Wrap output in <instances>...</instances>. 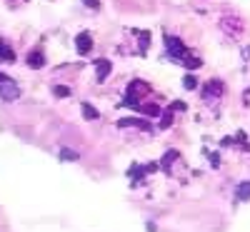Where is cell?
I'll return each instance as SVG.
<instances>
[{
  "mask_svg": "<svg viewBox=\"0 0 250 232\" xmlns=\"http://www.w3.org/2000/svg\"><path fill=\"white\" fill-rule=\"evenodd\" d=\"M243 58H245V60L250 58V48H245V50H243Z\"/></svg>",
  "mask_w": 250,
  "mask_h": 232,
  "instance_id": "cell-21",
  "label": "cell"
},
{
  "mask_svg": "<svg viewBox=\"0 0 250 232\" xmlns=\"http://www.w3.org/2000/svg\"><path fill=\"white\" fill-rule=\"evenodd\" d=\"M25 60H28V65H30V68H35V70H38V68H45V55H43V50H40V48L30 50Z\"/></svg>",
  "mask_w": 250,
  "mask_h": 232,
  "instance_id": "cell-6",
  "label": "cell"
},
{
  "mask_svg": "<svg viewBox=\"0 0 250 232\" xmlns=\"http://www.w3.org/2000/svg\"><path fill=\"white\" fill-rule=\"evenodd\" d=\"M183 85H185V90H195V88H198L195 75H185V77H183Z\"/></svg>",
  "mask_w": 250,
  "mask_h": 232,
  "instance_id": "cell-15",
  "label": "cell"
},
{
  "mask_svg": "<svg viewBox=\"0 0 250 232\" xmlns=\"http://www.w3.org/2000/svg\"><path fill=\"white\" fill-rule=\"evenodd\" d=\"M18 97H20V88H18V82H15V80H10L8 75H0V100L10 102V100H18Z\"/></svg>",
  "mask_w": 250,
  "mask_h": 232,
  "instance_id": "cell-3",
  "label": "cell"
},
{
  "mask_svg": "<svg viewBox=\"0 0 250 232\" xmlns=\"http://www.w3.org/2000/svg\"><path fill=\"white\" fill-rule=\"evenodd\" d=\"M0 60L3 62H15V50L8 43H3V40H0Z\"/></svg>",
  "mask_w": 250,
  "mask_h": 232,
  "instance_id": "cell-10",
  "label": "cell"
},
{
  "mask_svg": "<svg viewBox=\"0 0 250 232\" xmlns=\"http://www.w3.org/2000/svg\"><path fill=\"white\" fill-rule=\"evenodd\" d=\"M170 110H185V102H180V100H175V102L170 105Z\"/></svg>",
  "mask_w": 250,
  "mask_h": 232,
  "instance_id": "cell-19",
  "label": "cell"
},
{
  "mask_svg": "<svg viewBox=\"0 0 250 232\" xmlns=\"http://www.w3.org/2000/svg\"><path fill=\"white\" fill-rule=\"evenodd\" d=\"M150 90V85L145 80H133L128 85V100H125V105H130V108H138L140 105V97Z\"/></svg>",
  "mask_w": 250,
  "mask_h": 232,
  "instance_id": "cell-2",
  "label": "cell"
},
{
  "mask_svg": "<svg viewBox=\"0 0 250 232\" xmlns=\"http://www.w3.org/2000/svg\"><path fill=\"white\" fill-rule=\"evenodd\" d=\"M60 157H62V160H78V153H73V150H62Z\"/></svg>",
  "mask_w": 250,
  "mask_h": 232,
  "instance_id": "cell-18",
  "label": "cell"
},
{
  "mask_svg": "<svg viewBox=\"0 0 250 232\" xmlns=\"http://www.w3.org/2000/svg\"><path fill=\"white\" fill-rule=\"evenodd\" d=\"M75 48H78L80 55H88V53L93 50V38H90V33H78V35H75Z\"/></svg>",
  "mask_w": 250,
  "mask_h": 232,
  "instance_id": "cell-5",
  "label": "cell"
},
{
  "mask_svg": "<svg viewBox=\"0 0 250 232\" xmlns=\"http://www.w3.org/2000/svg\"><path fill=\"white\" fill-rule=\"evenodd\" d=\"M173 125V113L168 110V113H163V122H160V128H170Z\"/></svg>",
  "mask_w": 250,
  "mask_h": 232,
  "instance_id": "cell-17",
  "label": "cell"
},
{
  "mask_svg": "<svg viewBox=\"0 0 250 232\" xmlns=\"http://www.w3.org/2000/svg\"><path fill=\"white\" fill-rule=\"evenodd\" d=\"M135 110H140L143 115H150V117H158V115H163V110L158 108V105H153V102H150V105H138Z\"/></svg>",
  "mask_w": 250,
  "mask_h": 232,
  "instance_id": "cell-11",
  "label": "cell"
},
{
  "mask_svg": "<svg viewBox=\"0 0 250 232\" xmlns=\"http://www.w3.org/2000/svg\"><path fill=\"white\" fill-rule=\"evenodd\" d=\"M95 68H98V82H103L108 77V73H110V60H105V58H100V60H95Z\"/></svg>",
  "mask_w": 250,
  "mask_h": 232,
  "instance_id": "cell-9",
  "label": "cell"
},
{
  "mask_svg": "<svg viewBox=\"0 0 250 232\" xmlns=\"http://www.w3.org/2000/svg\"><path fill=\"white\" fill-rule=\"evenodd\" d=\"M118 128H140V130H150V122H148V120H133V117H128V120H120Z\"/></svg>",
  "mask_w": 250,
  "mask_h": 232,
  "instance_id": "cell-8",
  "label": "cell"
},
{
  "mask_svg": "<svg viewBox=\"0 0 250 232\" xmlns=\"http://www.w3.org/2000/svg\"><path fill=\"white\" fill-rule=\"evenodd\" d=\"M165 53H168L170 60L183 62L185 68H200L203 65V60L195 58V55H190V48H185L183 40L175 38V35H170V33H165Z\"/></svg>",
  "mask_w": 250,
  "mask_h": 232,
  "instance_id": "cell-1",
  "label": "cell"
},
{
  "mask_svg": "<svg viewBox=\"0 0 250 232\" xmlns=\"http://www.w3.org/2000/svg\"><path fill=\"white\" fill-rule=\"evenodd\" d=\"M223 28H225V33H230V35H240L243 33V23L238 18H225L223 20Z\"/></svg>",
  "mask_w": 250,
  "mask_h": 232,
  "instance_id": "cell-7",
  "label": "cell"
},
{
  "mask_svg": "<svg viewBox=\"0 0 250 232\" xmlns=\"http://www.w3.org/2000/svg\"><path fill=\"white\" fill-rule=\"evenodd\" d=\"M80 108H83V117H85V120H98V115H100V113L93 108L90 102H83Z\"/></svg>",
  "mask_w": 250,
  "mask_h": 232,
  "instance_id": "cell-12",
  "label": "cell"
},
{
  "mask_svg": "<svg viewBox=\"0 0 250 232\" xmlns=\"http://www.w3.org/2000/svg\"><path fill=\"white\" fill-rule=\"evenodd\" d=\"M135 35H138V40H140V53H145V50H148V43H150V33L135 30Z\"/></svg>",
  "mask_w": 250,
  "mask_h": 232,
  "instance_id": "cell-14",
  "label": "cell"
},
{
  "mask_svg": "<svg viewBox=\"0 0 250 232\" xmlns=\"http://www.w3.org/2000/svg\"><path fill=\"white\" fill-rule=\"evenodd\" d=\"M223 93H225L223 80H208V82H205V93H203V97L210 102V100H218Z\"/></svg>",
  "mask_w": 250,
  "mask_h": 232,
  "instance_id": "cell-4",
  "label": "cell"
},
{
  "mask_svg": "<svg viewBox=\"0 0 250 232\" xmlns=\"http://www.w3.org/2000/svg\"><path fill=\"white\" fill-rule=\"evenodd\" d=\"M53 93H55L58 97H68V95H73V90H70V88H65V85H55V88H53Z\"/></svg>",
  "mask_w": 250,
  "mask_h": 232,
  "instance_id": "cell-16",
  "label": "cell"
},
{
  "mask_svg": "<svg viewBox=\"0 0 250 232\" xmlns=\"http://www.w3.org/2000/svg\"><path fill=\"white\" fill-rule=\"evenodd\" d=\"M85 5H88L90 10H98V8H100V3H98V0H85Z\"/></svg>",
  "mask_w": 250,
  "mask_h": 232,
  "instance_id": "cell-20",
  "label": "cell"
},
{
  "mask_svg": "<svg viewBox=\"0 0 250 232\" xmlns=\"http://www.w3.org/2000/svg\"><path fill=\"white\" fill-rule=\"evenodd\" d=\"M235 197H238V200H250V182H240V185H238Z\"/></svg>",
  "mask_w": 250,
  "mask_h": 232,
  "instance_id": "cell-13",
  "label": "cell"
}]
</instances>
